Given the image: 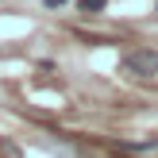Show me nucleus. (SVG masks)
Here are the masks:
<instances>
[{
    "instance_id": "nucleus-1",
    "label": "nucleus",
    "mask_w": 158,
    "mask_h": 158,
    "mask_svg": "<svg viewBox=\"0 0 158 158\" xmlns=\"http://www.w3.org/2000/svg\"><path fill=\"white\" fill-rule=\"evenodd\" d=\"M123 69L135 77H154L158 73V50H135L123 58Z\"/></svg>"
},
{
    "instance_id": "nucleus-2",
    "label": "nucleus",
    "mask_w": 158,
    "mask_h": 158,
    "mask_svg": "<svg viewBox=\"0 0 158 158\" xmlns=\"http://www.w3.org/2000/svg\"><path fill=\"white\" fill-rule=\"evenodd\" d=\"M77 8H81V12H104L108 0H77Z\"/></svg>"
},
{
    "instance_id": "nucleus-3",
    "label": "nucleus",
    "mask_w": 158,
    "mask_h": 158,
    "mask_svg": "<svg viewBox=\"0 0 158 158\" xmlns=\"http://www.w3.org/2000/svg\"><path fill=\"white\" fill-rule=\"evenodd\" d=\"M46 4H50V8H62V4H66V0H46Z\"/></svg>"
}]
</instances>
